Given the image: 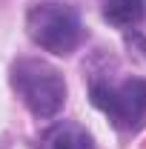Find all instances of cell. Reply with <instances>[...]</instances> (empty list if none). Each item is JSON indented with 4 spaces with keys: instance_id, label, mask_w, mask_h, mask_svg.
<instances>
[{
    "instance_id": "obj_5",
    "label": "cell",
    "mask_w": 146,
    "mask_h": 149,
    "mask_svg": "<svg viewBox=\"0 0 146 149\" xmlns=\"http://www.w3.org/2000/svg\"><path fill=\"white\" fill-rule=\"evenodd\" d=\"M103 17L117 29H135L146 20V0H103Z\"/></svg>"
},
{
    "instance_id": "obj_2",
    "label": "cell",
    "mask_w": 146,
    "mask_h": 149,
    "mask_svg": "<svg viewBox=\"0 0 146 149\" xmlns=\"http://www.w3.org/2000/svg\"><path fill=\"white\" fill-rule=\"evenodd\" d=\"M26 32L43 52L66 57L83 40V23L66 3H37L26 15Z\"/></svg>"
},
{
    "instance_id": "obj_3",
    "label": "cell",
    "mask_w": 146,
    "mask_h": 149,
    "mask_svg": "<svg viewBox=\"0 0 146 149\" xmlns=\"http://www.w3.org/2000/svg\"><path fill=\"white\" fill-rule=\"evenodd\" d=\"M92 103L109 118L117 129L135 132L146 120V80L140 77H126L120 83H106L95 80L92 83Z\"/></svg>"
},
{
    "instance_id": "obj_4",
    "label": "cell",
    "mask_w": 146,
    "mask_h": 149,
    "mask_svg": "<svg viewBox=\"0 0 146 149\" xmlns=\"http://www.w3.org/2000/svg\"><path fill=\"white\" fill-rule=\"evenodd\" d=\"M40 149H95L92 135L74 120H60L43 135Z\"/></svg>"
},
{
    "instance_id": "obj_1",
    "label": "cell",
    "mask_w": 146,
    "mask_h": 149,
    "mask_svg": "<svg viewBox=\"0 0 146 149\" xmlns=\"http://www.w3.org/2000/svg\"><path fill=\"white\" fill-rule=\"evenodd\" d=\"M12 86L23 106L37 120H49L66 103V80L52 63L40 57H23L12 66Z\"/></svg>"
}]
</instances>
